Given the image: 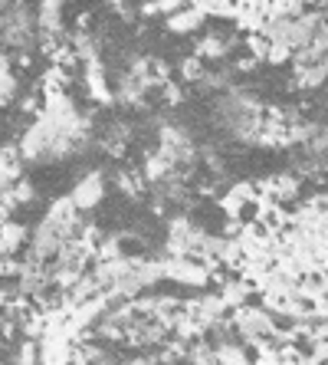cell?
Listing matches in <instances>:
<instances>
[{"label":"cell","mask_w":328,"mask_h":365,"mask_svg":"<svg viewBox=\"0 0 328 365\" xmlns=\"http://www.w3.org/2000/svg\"><path fill=\"white\" fill-rule=\"evenodd\" d=\"M105 175L102 171H85L83 178L73 185V191H69V197H73V204H76L79 211H95L102 201H105Z\"/></svg>","instance_id":"obj_1"},{"label":"cell","mask_w":328,"mask_h":365,"mask_svg":"<svg viewBox=\"0 0 328 365\" xmlns=\"http://www.w3.org/2000/svg\"><path fill=\"white\" fill-rule=\"evenodd\" d=\"M30 244V227L23 221H0V257H20Z\"/></svg>","instance_id":"obj_2"},{"label":"cell","mask_w":328,"mask_h":365,"mask_svg":"<svg viewBox=\"0 0 328 365\" xmlns=\"http://www.w3.org/2000/svg\"><path fill=\"white\" fill-rule=\"evenodd\" d=\"M115 187L128 201H142L148 195V181H144L142 168H132V165H118L115 168Z\"/></svg>","instance_id":"obj_3"},{"label":"cell","mask_w":328,"mask_h":365,"mask_svg":"<svg viewBox=\"0 0 328 365\" xmlns=\"http://www.w3.org/2000/svg\"><path fill=\"white\" fill-rule=\"evenodd\" d=\"M203 24H207V14H203L201 7H194V4H187V7L168 14V30L171 34H177V36L194 34V30H201Z\"/></svg>","instance_id":"obj_4"},{"label":"cell","mask_w":328,"mask_h":365,"mask_svg":"<svg viewBox=\"0 0 328 365\" xmlns=\"http://www.w3.org/2000/svg\"><path fill=\"white\" fill-rule=\"evenodd\" d=\"M203 73H207V63H203L197 53L184 56V60H181V66H177V76H181V83H187V86H197L203 79Z\"/></svg>","instance_id":"obj_5"},{"label":"cell","mask_w":328,"mask_h":365,"mask_svg":"<svg viewBox=\"0 0 328 365\" xmlns=\"http://www.w3.org/2000/svg\"><path fill=\"white\" fill-rule=\"evenodd\" d=\"M10 197H14V204H17V207H23V204H33V201H36V187H33V181L20 175V178L14 181V185H10Z\"/></svg>","instance_id":"obj_6"},{"label":"cell","mask_w":328,"mask_h":365,"mask_svg":"<svg viewBox=\"0 0 328 365\" xmlns=\"http://www.w3.org/2000/svg\"><path fill=\"white\" fill-rule=\"evenodd\" d=\"M322 63H325V69H328V56H325V60H322Z\"/></svg>","instance_id":"obj_7"}]
</instances>
